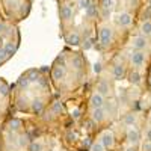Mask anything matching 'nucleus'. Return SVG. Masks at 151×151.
Listing matches in <instances>:
<instances>
[{
  "label": "nucleus",
  "instance_id": "1",
  "mask_svg": "<svg viewBox=\"0 0 151 151\" xmlns=\"http://www.w3.org/2000/svg\"><path fill=\"white\" fill-rule=\"evenodd\" d=\"M130 62H132L133 67L141 68V67L145 64V53L141 52V50H136V52H133V53L130 55Z\"/></svg>",
  "mask_w": 151,
  "mask_h": 151
},
{
  "label": "nucleus",
  "instance_id": "2",
  "mask_svg": "<svg viewBox=\"0 0 151 151\" xmlns=\"http://www.w3.org/2000/svg\"><path fill=\"white\" fill-rule=\"evenodd\" d=\"M132 45L134 50H141V52H144V50L148 47V41H147V36L144 35H139V36H134L132 40Z\"/></svg>",
  "mask_w": 151,
  "mask_h": 151
},
{
  "label": "nucleus",
  "instance_id": "3",
  "mask_svg": "<svg viewBox=\"0 0 151 151\" xmlns=\"http://www.w3.org/2000/svg\"><path fill=\"white\" fill-rule=\"evenodd\" d=\"M133 21V17L129 14V12H121V14L116 15V23L121 27H129Z\"/></svg>",
  "mask_w": 151,
  "mask_h": 151
},
{
  "label": "nucleus",
  "instance_id": "4",
  "mask_svg": "<svg viewBox=\"0 0 151 151\" xmlns=\"http://www.w3.org/2000/svg\"><path fill=\"white\" fill-rule=\"evenodd\" d=\"M139 139H141V133H139V130H137L134 125L129 127V130H127V141H129L132 145H134V144L139 142Z\"/></svg>",
  "mask_w": 151,
  "mask_h": 151
},
{
  "label": "nucleus",
  "instance_id": "5",
  "mask_svg": "<svg viewBox=\"0 0 151 151\" xmlns=\"http://www.w3.org/2000/svg\"><path fill=\"white\" fill-rule=\"evenodd\" d=\"M100 142L103 144L104 148H112L113 144H115V139H113V134L110 132H103L101 136H100Z\"/></svg>",
  "mask_w": 151,
  "mask_h": 151
},
{
  "label": "nucleus",
  "instance_id": "6",
  "mask_svg": "<svg viewBox=\"0 0 151 151\" xmlns=\"http://www.w3.org/2000/svg\"><path fill=\"white\" fill-rule=\"evenodd\" d=\"M104 95L103 94H100V92H94L92 94V97H91V106L94 107V109H97V107H104Z\"/></svg>",
  "mask_w": 151,
  "mask_h": 151
},
{
  "label": "nucleus",
  "instance_id": "7",
  "mask_svg": "<svg viewBox=\"0 0 151 151\" xmlns=\"http://www.w3.org/2000/svg\"><path fill=\"white\" fill-rule=\"evenodd\" d=\"M112 29H109V27H103L101 30H100V42L101 44H104V45H107L110 41H112Z\"/></svg>",
  "mask_w": 151,
  "mask_h": 151
},
{
  "label": "nucleus",
  "instance_id": "8",
  "mask_svg": "<svg viewBox=\"0 0 151 151\" xmlns=\"http://www.w3.org/2000/svg\"><path fill=\"white\" fill-rule=\"evenodd\" d=\"M112 74H113V77H115L116 80H121L124 76H125V68H124L121 64H116V65H113Z\"/></svg>",
  "mask_w": 151,
  "mask_h": 151
},
{
  "label": "nucleus",
  "instance_id": "9",
  "mask_svg": "<svg viewBox=\"0 0 151 151\" xmlns=\"http://www.w3.org/2000/svg\"><path fill=\"white\" fill-rule=\"evenodd\" d=\"M104 118H106V110H104V107H97V109H94V112H92V119H94V121L101 122Z\"/></svg>",
  "mask_w": 151,
  "mask_h": 151
},
{
  "label": "nucleus",
  "instance_id": "10",
  "mask_svg": "<svg viewBox=\"0 0 151 151\" xmlns=\"http://www.w3.org/2000/svg\"><path fill=\"white\" fill-rule=\"evenodd\" d=\"M141 33L144 36H150L151 35V21L150 20L142 21V24H141Z\"/></svg>",
  "mask_w": 151,
  "mask_h": 151
},
{
  "label": "nucleus",
  "instance_id": "11",
  "mask_svg": "<svg viewBox=\"0 0 151 151\" xmlns=\"http://www.w3.org/2000/svg\"><path fill=\"white\" fill-rule=\"evenodd\" d=\"M129 80H130V83H133V85H139V83H141V74H139V71H137V70L132 71V73L129 74Z\"/></svg>",
  "mask_w": 151,
  "mask_h": 151
},
{
  "label": "nucleus",
  "instance_id": "12",
  "mask_svg": "<svg viewBox=\"0 0 151 151\" xmlns=\"http://www.w3.org/2000/svg\"><path fill=\"white\" fill-rule=\"evenodd\" d=\"M97 91H98L100 94H103V95L109 94V83H107L106 80H101V82L98 83V86H97Z\"/></svg>",
  "mask_w": 151,
  "mask_h": 151
},
{
  "label": "nucleus",
  "instance_id": "13",
  "mask_svg": "<svg viewBox=\"0 0 151 151\" xmlns=\"http://www.w3.org/2000/svg\"><path fill=\"white\" fill-rule=\"evenodd\" d=\"M60 17L64 18V20H70L71 17H73V9H71V6H64L60 9Z\"/></svg>",
  "mask_w": 151,
  "mask_h": 151
},
{
  "label": "nucleus",
  "instance_id": "14",
  "mask_svg": "<svg viewBox=\"0 0 151 151\" xmlns=\"http://www.w3.org/2000/svg\"><path fill=\"white\" fill-rule=\"evenodd\" d=\"M124 124L129 125V127L134 125L136 124V115H134V113H127V115L124 116Z\"/></svg>",
  "mask_w": 151,
  "mask_h": 151
},
{
  "label": "nucleus",
  "instance_id": "15",
  "mask_svg": "<svg viewBox=\"0 0 151 151\" xmlns=\"http://www.w3.org/2000/svg\"><path fill=\"white\" fill-rule=\"evenodd\" d=\"M65 76V68L64 67H56L53 70V79H62Z\"/></svg>",
  "mask_w": 151,
  "mask_h": 151
},
{
  "label": "nucleus",
  "instance_id": "16",
  "mask_svg": "<svg viewBox=\"0 0 151 151\" xmlns=\"http://www.w3.org/2000/svg\"><path fill=\"white\" fill-rule=\"evenodd\" d=\"M68 42H70V44H79V42H80V36H79L77 33H71V35L68 36Z\"/></svg>",
  "mask_w": 151,
  "mask_h": 151
},
{
  "label": "nucleus",
  "instance_id": "17",
  "mask_svg": "<svg viewBox=\"0 0 151 151\" xmlns=\"http://www.w3.org/2000/svg\"><path fill=\"white\" fill-rule=\"evenodd\" d=\"M101 6H103V9H106V11L112 9V6H113V0H101Z\"/></svg>",
  "mask_w": 151,
  "mask_h": 151
},
{
  "label": "nucleus",
  "instance_id": "18",
  "mask_svg": "<svg viewBox=\"0 0 151 151\" xmlns=\"http://www.w3.org/2000/svg\"><path fill=\"white\" fill-rule=\"evenodd\" d=\"M3 48H5V53H6V56H11L12 53H14V50H15L14 47H12V42H8V44L3 47Z\"/></svg>",
  "mask_w": 151,
  "mask_h": 151
},
{
  "label": "nucleus",
  "instance_id": "19",
  "mask_svg": "<svg viewBox=\"0 0 151 151\" xmlns=\"http://www.w3.org/2000/svg\"><path fill=\"white\" fill-rule=\"evenodd\" d=\"M141 150L142 151H151V141H144L142 142V145H141Z\"/></svg>",
  "mask_w": 151,
  "mask_h": 151
},
{
  "label": "nucleus",
  "instance_id": "20",
  "mask_svg": "<svg viewBox=\"0 0 151 151\" xmlns=\"http://www.w3.org/2000/svg\"><path fill=\"white\" fill-rule=\"evenodd\" d=\"M106 148L103 147V144L101 142H97V144H94L92 145V148H91V151H104Z\"/></svg>",
  "mask_w": 151,
  "mask_h": 151
},
{
  "label": "nucleus",
  "instance_id": "21",
  "mask_svg": "<svg viewBox=\"0 0 151 151\" xmlns=\"http://www.w3.org/2000/svg\"><path fill=\"white\" fill-rule=\"evenodd\" d=\"M95 8H97V6H95V5H92V3H91L89 6H88V8H86L88 15H91V17H92V15H95Z\"/></svg>",
  "mask_w": 151,
  "mask_h": 151
},
{
  "label": "nucleus",
  "instance_id": "22",
  "mask_svg": "<svg viewBox=\"0 0 151 151\" xmlns=\"http://www.w3.org/2000/svg\"><path fill=\"white\" fill-rule=\"evenodd\" d=\"M41 150H42V147H41V144H38V142H33L30 145V151H41Z\"/></svg>",
  "mask_w": 151,
  "mask_h": 151
},
{
  "label": "nucleus",
  "instance_id": "23",
  "mask_svg": "<svg viewBox=\"0 0 151 151\" xmlns=\"http://www.w3.org/2000/svg\"><path fill=\"white\" fill-rule=\"evenodd\" d=\"M79 5H80V8H83V9H86L88 6L91 5V0H79Z\"/></svg>",
  "mask_w": 151,
  "mask_h": 151
},
{
  "label": "nucleus",
  "instance_id": "24",
  "mask_svg": "<svg viewBox=\"0 0 151 151\" xmlns=\"http://www.w3.org/2000/svg\"><path fill=\"white\" fill-rule=\"evenodd\" d=\"M101 71H103V65L98 62V64H95V65H94V73H95V74H100Z\"/></svg>",
  "mask_w": 151,
  "mask_h": 151
},
{
  "label": "nucleus",
  "instance_id": "25",
  "mask_svg": "<svg viewBox=\"0 0 151 151\" xmlns=\"http://www.w3.org/2000/svg\"><path fill=\"white\" fill-rule=\"evenodd\" d=\"M145 139L151 141V125H150V127H147V130H145Z\"/></svg>",
  "mask_w": 151,
  "mask_h": 151
},
{
  "label": "nucleus",
  "instance_id": "26",
  "mask_svg": "<svg viewBox=\"0 0 151 151\" xmlns=\"http://www.w3.org/2000/svg\"><path fill=\"white\" fill-rule=\"evenodd\" d=\"M5 56H6V53H5V48H3V47H0V60H2Z\"/></svg>",
  "mask_w": 151,
  "mask_h": 151
},
{
  "label": "nucleus",
  "instance_id": "27",
  "mask_svg": "<svg viewBox=\"0 0 151 151\" xmlns=\"http://www.w3.org/2000/svg\"><path fill=\"white\" fill-rule=\"evenodd\" d=\"M125 151H134L133 148H127V150H125Z\"/></svg>",
  "mask_w": 151,
  "mask_h": 151
},
{
  "label": "nucleus",
  "instance_id": "28",
  "mask_svg": "<svg viewBox=\"0 0 151 151\" xmlns=\"http://www.w3.org/2000/svg\"><path fill=\"white\" fill-rule=\"evenodd\" d=\"M150 119H151V110H150Z\"/></svg>",
  "mask_w": 151,
  "mask_h": 151
}]
</instances>
